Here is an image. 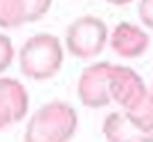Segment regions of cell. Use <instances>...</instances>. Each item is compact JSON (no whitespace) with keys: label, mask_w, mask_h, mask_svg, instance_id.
Segmentation results:
<instances>
[{"label":"cell","mask_w":153,"mask_h":142,"mask_svg":"<svg viewBox=\"0 0 153 142\" xmlns=\"http://www.w3.org/2000/svg\"><path fill=\"white\" fill-rule=\"evenodd\" d=\"M11 59H14V47H11V41L5 36V34H0V72H5L9 68Z\"/></svg>","instance_id":"cell-12"},{"label":"cell","mask_w":153,"mask_h":142,"mask_svg":"<svg viewBox=\"0 0 153 142\" xmlns=\"http://www.w3.org/2000/svg\"><path fill=\"white\" fill-rule=\"evenodd\" d=\"M124 115L128 117V122L133 126H137L144 133H153V93H144L128 111H124Z\"/></svg>","instance_id":"cell-9"},{"label":"cell","mask_w":153,"mask_h":142,"mask_svg":"<svg viewBox=\"0 0 153 142\" xmlns=\"http://www.w3.org/2000/svg\"><path fill=\"white\" fill-rule=\"evenodd\" d=\"M52 0H23V9H25V23H36L48 14Z\"/></svg>","instance_id":"cell-11"},{"label":"cell","mask_w":153,"mask_h":142,"mask_svg":"<svg viewBox=\"0 0 153 142\" xmlns=\"http://www.w3.org/2000/svg\"><path fill=\"white\" fill-rule=\"evenodd\" d=\"M106 2H110V5H128L131 0H106Z\"/></svg>","instance_id":"cell-14"},{"label":"cell","mask_w":153,"mask_h":142,"mask_svg":"<svg viewBox=\"0 0 153 142\" xmlns=\"http://www.w3.org/2000/svg\"><path fill=\"white\" fill-rule=\"evenodd\" d=\"M140 18L146 27L153 29V0H140Z\"/></svg>","instance_id":"cell-13"},{"label":"cell","mask_w":153,"mask_h":142,"mask_svg":"<svg viewBox=\"0 0 153 142\" xmlns=\"http://www.w3.org/2000/svg\"><path fill=\"white\" fill-rule=\"evenodd\" d=\"M76 111L65 102L38 108L25 129V142H68L76 131Z\"/></svg>","instance_id":"cell-1"},{"label":"cell","mask_w":153,"mask_h":142,"mask_svg":"<svg viewBox=\"0 0 153 142\" xmlns=\"http://www.w3.org/2000/svg\"><path fill=\"white\" fill-rule=\"evenodd\" d=\"M110 47L120 57L133 59V57H140V54L146 52L149 36L133 23H120L115 27L113 36H110Z\"/></svg>","instance_id":"cell-7"},{"label":"cell","mask_w":153,"mask_h":142,"mask_svg":"<svg viewBox=\"0 0 153 142\" xmlns=\"http://www.w3.org/2000/svg\"><path fill=\"white\" fill-rule=\"evenodd\" d=\"M110 70L113 63H95L79 77V99L88 108H101L110 104Z\"/></svg>","instance_id":"cell-4"},{"label":"cell","mask_w":153,"mask_h":142,"mask_svg":"<svg viewBox=\"0 0 153 142\" xmlns=\"http://www.w3.org/2000/svg\"><path fill=\"white\" fill-rule=\"evenodd\" d=\"M25 23L23 0H0V27H18Z\"/></svg>","instance_id":"cell-10"},{"label":"cell","mask_w":153,"mask_h":142,"mask_svg":"<svg viewBox=\"0 0 153 142\" xmlns=\"http://www.w3.org/2000/svg\"><path fill=\"white\" fill-rule=\"evenodd\" d=\"M144 93H146V88L135 70L124 66H113V70H110V99H115L124 111H128Z\"/></svg>","instance_id":"cell-5"},{"label":"cell","mask_w":153,"mask_h":142,"mask_svg":"<svg viewBox=\"0 0 153 142\" xmlns=\"http://www.w3.org/2000/svg\"><path fill=\"white\" fill-rule=\"evenodd\" d=\"M27 93L16 79H0V131L20 122L27 113Z\"/></svg>","instance_id":"cell-6"},{"label":"cell","mask_w":153,"mask_h":142,"mask_svg":"<svg viewBox=\"0 0 153 142\" xmlns=\"http://www.w3.org/2000/svg\"><path fill=\"white\" fill-rule=\"evenodd\" d=\"M108 41V27L97 16H81L68 27L65 45L72 57L76 59H90L104 50Z\"/></svg>","instance_id":"cell-3"},{"label":"cell","mask_w":153,"mask_h":142,"mask_svg":"<svg viewBox=\"0 0 153 142\" xmlns=\"http://www.w3.org/2000/svg\"><path fill=\"white\" fill-rule=\"evenodd\" d=\"M63 63V47L52 34H36L20 50V70L29 79H52Z\"/></svg>","instance_id":"cell-2"},{"label":"cell","mask_w":153,"mask_h":142,"mask_svg":"<svg viewBox=\"0 0 153 142\" xmlns=\"http://www.w3.org/2000/svg\"><path fill=\"white\" fill-rule=\"evenodd\" d=\"M104 135L108 142H153V133H144L133 126L124 113H110L106 117Z\"/></svg>","instance_id":"cell-8"}]
</instances>
